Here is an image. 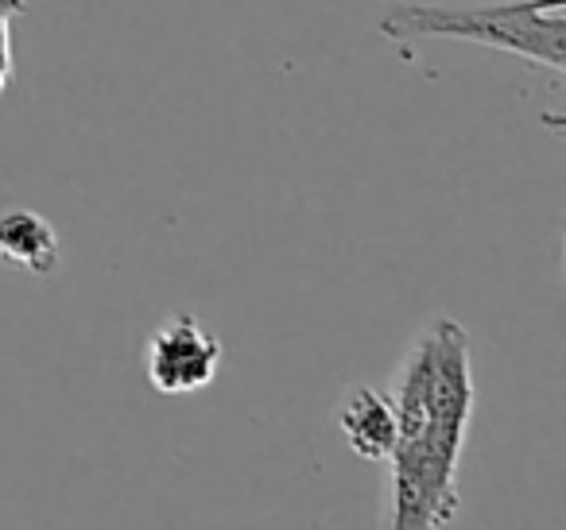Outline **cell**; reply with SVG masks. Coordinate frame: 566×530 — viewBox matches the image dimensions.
Listing matches in <instances>:
<instances>
[{
    "label": "cell",
    "instance_id": "obj_1",
    "mask_svg": "<svg viewBox=\"0 0 566 530\" xmlns=\"http://www.w3.org/2000/svg\"><path fill=\"white\" fill-rule=\"evenodd\" d=\"M396 406L392 465V530L447 527L462 507L458 465L473 426V344L462 321L434 318L408 344L388 388Z\"/></svg>",
    "mask_w": 566,
    "mask_h": 530
},
{
    "label": "cell",
    "instance_id": "obj_2",
    "mask_svg": "<svg viewBox=\"0 0 566 530\" xmlns=\"http://www.w3.org/2000/svg\"><path fill=\"white\" fill-rule=\"evenodd\" d=\"M380 35L403 47L423 40L478 43L551 74L566 71V0H496V4L396 0L380 17Z\"/></svg>",
    "mask_w": 566,
    "mask_h": 530
},
{
    "label": "cell",
    "instance_id": "obj_3",
    "mask_svg": "<svg viewBox=\"0 0 566 530\" xmlns=\"http://www.w3.org/2000/svg\"><path fill=\"white\" fill-rule=\"evenodd\" d=\"M221 341L198 314H175L151 329L144 349V372L159 395H190L218 380Z\"/></svg>",
    "mask_w": 566,
    "mask_h": 530
},
{
    "label": "cell",
    "instance_id": "obj_4",
    "mask_svg": "<svg viewBox=\"0 0 566 530\" xmlns=\"http://www.w3.org/2000/svg\"><path fill=\"white\" fill-rule=\"evenodd\" d=\"M338 430L346 445L365 460H388L396 445V406L388 391L357 383L338 403Z\"/></svg>",
    "mask_w": 566,
    "mask_h": 530
},
{
    "label": "cell",
    "instance_id": "obj_5",
    "mask_svg": "<svg viewBox=\"0 0 566 530\" xmlns=\"http://www.w3.org/2000/svg\"><path fill=\"white\" fill-rule=\"evenodd\" d=\"M0 259L24 267L35 279L59 272V233L43 213L35 210H4L0 213Z\"/></svg>",
    "mask_w": 566,
    "mask_h": 530
},
{
    "label": "cell",
    "instance_id": "obj_6",
    "mask_svg": "<svg viewBox=\"0 0 566 530\" xmlns=\"http://www.w3.org/2000/svg\"><path fill=\"white\" fill-rule=\"evenodd\" d=\"M28 0H0V94L12 82V20L24 17Z\"/></svg>",
    "mask_w": 566,
    "mask_h": 530
}]
</instances>
